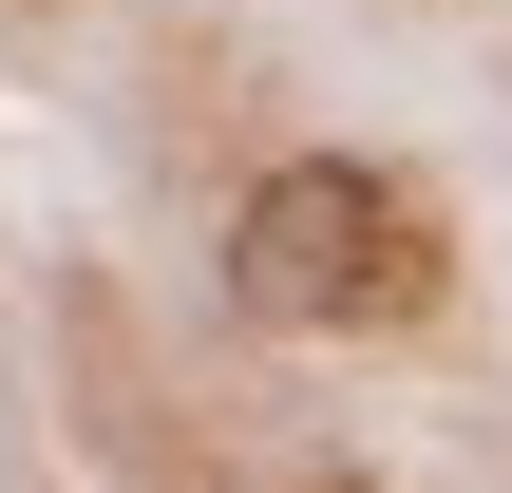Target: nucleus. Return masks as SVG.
Segmentation results:
<instances>
[{
    "mask_svg": "<svg viewBox=\"0 0 512 493\" xmlns=\"http://www.w3.org/2000/svg\"><path fill=\"white\" fill-rule=\"evenodd\" d=\"M437 209L399 190V171H361V152H285L247 209H228V285H247V323H342V342H380V323H418L437 304Z\"/></svg>",
    "mask_w": 512,
    "mask_h": 493,
    "instance_id": "obj_1",
    "label": "nucleus"
}]
</instances>
